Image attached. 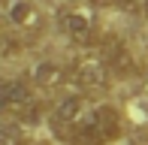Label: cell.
<instances>
[{
  "label": "cell",
  "mask_w": 148,
  "mask_h": 145,
  "mask_svg": "<svg viewBox=\"0 0 148 145\" xmlns=\"http://www.w3.org/2000/svg\"><path fill=\"white\" fill-rule=\"evenodd\" d=\"M124 130V118L115 106L100 103L85 109V115L66 130V139L73 145H112Z\"/></svg>",
  "instance_id": "obj_1"
},
{
  "label": "cell",
  "mask_w": 148,
  "mask_h": 145,
  "mask_svg": "<svg viewBox=\"0 0 148 145\" xmlns=\"http://www.w3.org/2000/svg\"><path fill=\"white\" fill-rule=\"evenodd\" d=\"M0 115L9 118H36V97L27 88V82H18V79H6L0 82Z\"/></svg>",
  "instance_id": "obj_2"
},
{
  "label": "cell",
  "mask_w": 148,
  "mask_h": 145,
  "mask_svg": "<svg viewBox=\"0 0 148 145\" xmlns=\"http://www.w3.org/2000/svg\"><path fill=\"white\" fill-rule=\"evenodd\" d=\"M73 79L82 91H109L112 72L100 55H79L73 61Z\"/></svg>",
  "instance_id": "obj_3"
},
{
  "label": "cell",
  "mask_w": 148,
  "mask_h": 145,
  "mask_svg": "<svg viewBox=\"0 0 148 145\" xmlns=\"http://www.w3.org/2000/svg\"><path fill=\"white\" fill-rule=\"evenodd\" d=\"M60 30L70 36V42L82 45V49H88V45L97 42V18H94V12L85 9V6L64 9V15H60Z\"/></svg>",
  "instance_id": "obj_4"
},
{
  "label": "cell",
  "mask_w": 148,
  "mask_h": 145,
  "mask_svg": "<svg viewBox=\"0 0 148 145\" xmlns=\"http://www.w3.org/2000/svg\"><path fill=\"white\" fill-rule=\"evenodd\" d=\"M6 24H9L15 34H27V36H36L42 30L45 18L39 12V6L33 0H9L6 3Z\"/></svg>",
  "instance_id": "obj_5"
},
{
  "label": "cell",
  "mask_w": 148,
  "mask_h": 145,
  "mask_svg": "<svg viewBox=\"0 0 148 145\" xmlns=\"http://www.w3.org/2000/svg\"><path fill=\"white\" fill-rule=\"evenodd\" d=\"M100 57L106 61L112 76H133L136 72V61H133L130 49L121 36H103L100 39Z\"/></svg>",
  "instance_id": "obj_6"
},
{
  "label": "cell",
  "mask_w": 148,
  "mask_h": 145,
  "mask_svg": "<svg viewBox=\"0 0 148 145\" xmlns=\"http://www.w3.org/2000/svg\"><path fill=\"white\" fill-rule=\"evenodd\" d=\"M85 109H88L85 106V97H79V94L60 97V100L55 103V109H51V124H55V130L60 136H66V130L85 115Z\"/></svg>",
  "instance_id": "obj_7"
},
{
  "label": "cell",
  "mask_w": 148,
  "mask_h": 145,
  "mask_svg": "<svg viewBox=\"0 0 148 145\" xmlns=\"http://www.w3.org/2000/svg\"><path fill=\"white\" fill-rule=\"evenodd\" d=\"M30 79H33V85H36L39 91L51 94V91H58L60 85L66 82V70L60 67L58 61H39L36 67L30 70Z\"/></svg>",
  "instance_id": "obj_8"
},
{
  "label": "cell",
  "mask_w": 148,
  "mask_h": 145,
  "mask_svg": "<svg viewBox=\"0 0 148 145\" xmlns=\"http://www.w3.org/2000/svg\"><path fill=\"white\" fill-rule=\"evenodd\" d=\"M21 49V39H18V34L6 24V18H0V55H15V51Z\"/></svg>",
  "instance_id": "obj_9"
},
{
  "label": "cell",
  "mask_w": 148,
  "mask_h": 145,
  "mask_svg": "<svg viewBox=\"0 0 148 145\" xmlns=\"http://www.w3.org/2000/svg\"><path fill=\"white\" fill-rule=\"evenodd\" d=\"M0 145H27V142H24V133L18 127L3 124V127H0Z\"/></svg>",
  "instance_id": "obj_10"
},
{
  "label": "cell",
  "mask_w": 148,
  "mask_h": 145,
  "mask_svg": "<svg viewBox=\"0 0 148 145\" xmlns=\"http://www.w3.org/2000/svg\"><path fill=\"white\" fill-rule=\"evenodd\" d=\"M121 6H127V9H139V6H145V0H121Z\"/></svg>",
  "instance_id": "obj_11"
},
{
  "label": "cell",
  "mask_w": 148,
  "mask_h": 145,
  "mask_svg": "<svg viewBox=\"0 0 148 145\" xmlns=\"http://www.w3.org/2000/svg\"><path fill=\"white\" fill-rule=\"evenodd\" d=\"M91 3H109V0H91Z\"/></svg>",
  "instance_id": "obj_12"
},
{
  "label": "cell",
  "mask_w": 148,
  "mask_h": 145,
  "mask_svg": "<svg viewBox=\"0 0 148 145\" xmlns=\"http://www.w3.org/2000/svg\"><path fill=\"white\" fill-rule=\"evenodd\" d=\"M145 9H148V0H145Z\"/></svg>",
  "instance_id": "obj_13"
}]
</instances>
